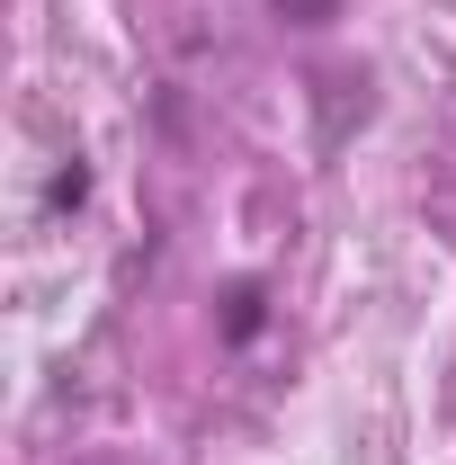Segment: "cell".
Wrapping results in <instances>:
<instances>
[{
	"mask_svg": "<svg viewBox=\"0 0 456 465\" xmlns=\"http://www.w3.org/2000/svg\"><path fill=\"white\" fill-rule=\"evenodd\" d=\"M260 322H269V287L260 278H242V287H224V341H260Z\"/></svg>",
	"mask_w": 456,
	"mask_h": 465,
	"instance_id": "1",
	"label": "cell"
},
{
	"mask_svg": "<svg viewBox=\"0 0 456 465\" xmlns=\"http://www.w3.org/2000/svg\"><path fill=\"white\" fill-rule=\"evenodd\" d=\"M81 197H90V171H81V162H63V171L45 179V206H55V215H72Z\"/></svg>",
	"mask_w": 456,
	"mask_h": 465,
	"instance_id": "2",
	"label": "cell"
},
{
	"mask_svg": "<svg viewBox=\"0 0 456 465\" xmlns=\"http://www.w3.org/2000/svg\"><path fill=\"white\" fill-rule=\"evenodd\" d=\"M269 9H286L295 27H332V18H341V0H269Z\"/></svg>",
	"mask_w": 456,
	"mask_h": 465,
	"instance_id": "3",
	"label": "cell"
}]
</instances>
